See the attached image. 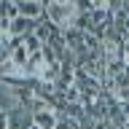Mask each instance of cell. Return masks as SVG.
<instances>
[{
	"label": "cell",
	"instance_id": "8",
	"mask_svg": "<svg viewBox=\"0 0 129 129\" xmlns=\"http://www.w3.org/2000/svg\"><path fill=\"white\" fill-rule=\"evenodd\" d=\"M0 3H3V0H0Z\"/></svg>",
	"mask_w": 129,
	"mask_h": 129
},
{
	"label": "cell",
	"instance_id": "4",
	"mask_svg": "<svg viewBox=\"0 0 129 129\" xmlns=\"http://www.w3.org/2000/svg\"><path fill=\"white\" fill-rule=\"evenodd\" d=\"M0 129H11V118L6 110H0Z\"/></svg>",
	"mask_w": 129,
	"mask_h": 129
},
{
	"label": "cell",
	"instance_id": "2",
	"mask_svg": "<svg viewBox=\"0 0 129 129\" xmlns=\"http://www.w3.org/2000/svg\"><path fill=\"white\" fill-rule=\"evenodd\" d=\"M19 16H27L32 22L46 19V3L43 0H19Z\"/></svg>",
	"mask_w": 129,
	"mask_h": 129
},
{
	"label": "cell",
	"instance_id": "7",
	"mask_svg": "<svg viewBox=\"0 0 129 129\" xmlns=\"http://www.w3.org/2000/svg\"><path fill=\"white\" fill-rule=\"evenodd\" d=\"M30 129H38V126H35V124H32V126H30Z\"/></svg>",
	"mask_w": 129,
	"mask_h": 129
},
{
	"label": "cell",
	"instance_id": "1",
	"mask_svg": "<svg viewBox=\"0 0 129 129\" xmlns=\"http://www.w3.org/2000/svg\"><path fill=\"white\" fill-rule=\"evenodd\" d=\"M35 27H38V22H32L27 16H16L14 22L8 24V35H11V40H24L27 35L35 32Z\"/></svg>",
	"mask_w": 129,
	"mask_h": 129
},
{
	"label": "cell",
	"instance_id": "3",
	"mask_svg": "<svg viewBox=\"0 0 129 129\" xmlns=\"http://www.w3.org/2000/svg\"><path fill=\"white\" fill-rule=\"evenodd\" d=\"M0 16L8 19V22H14L16 16H19V0H3L0 3Z\"/></svg>",
	"mask_w": 129,
	"mask_h": 129
},
{
	"label": "cell",
	"instance_id": "5",
	"mask_svg": "<svg viewBox=\"0 0 129 129\" xmlns=\"http://www.w3.org/2000/svg\"><path fill=\"white\" fill-rule=\"evenodd\" d=\"M124 59H126V62H129V38L124 40Z\"/></svg>",
	"mask_w": 129,
	"mask_h": 129
},
{
	"label": "cell",
	"instance_id": "6",
	"mask_svg": "<svg viewBox=\"0 0 129 129\" xmlns=\"http://www.w3.org/2000/svg\"><path fill=\"white\" fill-rule=\"evenodd\" d=\"M124 75H126V78H129V62H126V70H124Z\"/></svg>",
	"mask_w": 129,
	"mask_h": 129
}]
</instances>
